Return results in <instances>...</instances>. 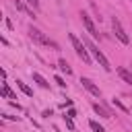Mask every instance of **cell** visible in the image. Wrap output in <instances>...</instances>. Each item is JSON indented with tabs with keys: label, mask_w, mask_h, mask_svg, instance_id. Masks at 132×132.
Instances as JSON below:
<instances>
[{
	"label": "cell",
	"mask_w": 132,
	"mask_h": 132,
	"mask_svg": "<svg viewBox=\"0 0 132 132\" xmlns=\"http://www.w3.org/2000/svg\"><path fill=\"white\" fill-rule=\"evenodd\" d=\"M68 39H70V43H72V47H74V52H76V56L82 60V62H87V64H91V54H89V50H87V45H85V41H80L74 33H68Z\"/></svg>",
	"instance_id": "1"
},
{
	"label": "cell",
	"mask_w": 132,
	"mask_h": 132,
	"mask_svg": "<svg viewBox=\"0 0 132 132\" xmlns=\"http://www.w3.org/2000/svg\"><path fill=\"white\" fill-rule=\"evenodd\" d=\"M82 41H85V45H87L89 54H91V56H93V58L99 62V66H101L103 70H111V66H109V60L103 56V52H101V50H99V47H97V45H95L91 39H82Z\"/></svg>",
	"instance_id": "2"
},
{
	"label": "cell",
	"mask_w": 132,
	"mask_h": 132,
	"mask_svg": "<svg viewBox=\"0 0 132 132\" xmlns=\"http://www.w3.org/2000/svg\"><path fill=\"white\" fill-rule=\"evenodd\" d=\"M29 35H31L33 41H37V43H41V45H47V47H52V50H60V45H58L54 39H50L45 33H41L37 27H31V29H29Z\"/></svg>",
	"instance_id": "3"
},
{
	"label": "cell",
	"mask_w": 132,
	"mask_h": 132,
	"mask_svg": "<svg viewBox=\"0 0 132 132\" xmlns=\"http://www.w3.org/2000/svg\"><path fill=\"white\" fill-rule=\"evenodd\" d=\"M111 27H113L116 37H118L122 43H130V37H128V33L124 31V27H122V23H120V19H118V16H113V19H111Z\"/></svg>",
	"instance_id": "4"
},
{
	"label": "cell",
	"mask_w": 132,
	"mask_h": 132,
	"mask_svg": "<svg viewBox=\"0 0 132 132\" xmlns=\"http://www.w3.org/2000/svg\"><path fill=\"white\" fill-rule=\"evenodd\" d=\"M80 21H82V25H85V29H87V33H89L91 37H99L97 27H95V23L91 21V16H89L87 12H80Z\"/></svg>",
	"instance_id": "5"
},
{
	"label": "cell",
	"mask_w": 132,
	"mask_h": 132,
	"mask_svg": "<svg viewBox=\"0 0 132 132\" xmlns=\"http://www.w3.org/2000/svg\"><path fill=\"white\" fill-rule=\"evenodd\" d=\"M80 82H82V87H85V89H87L91 95H95V97H101V91H99V87H97V85H95L91 78L82 76V78H80Z\"/></svg>",
	"instance_id": "6"
},
{
	"label": "cell",
	"mask_w": 132,
	"mask_h": 132,
	"mask_svg": "<svg viewBox=\"0 0 132 132\" xmlns=\"http://www.w3.org/2000/svg\"><path fill=\"white\" fill-rule=\"evenodd\" d=\"M118 74H120V78H122L124 82H128V85L132 87V72H130L128 68H124V66H120V68H118Z\"/></svg>",
	"instance_id": "7"
},
{
	"label": "cell",
	"mask_w": 132,
	"mask_h": 132,
	"mask_svg": "<svg viewBox=\"0 0 132 132\" xmlns=\"http://www.w3.org/2000/svg\"><path fill=\"white\" fill-rule=\"evenodd\" d=\"M31 76H33V80H35V82H37V85H39L41 89H50V82H47V80H45V78H43V76H41L39 72H33Z\"/></svg>",
	"instance_id": "8"
},
{
	"label": "cell",
	"mask_w": 132,
	"mask_h": 132,
	"mask_svg": "<svg viewBox=\"0 0 132 132\" xmlns=\"http://www.w3.org/2000/svg\"><path fill=\"white\" fill-rule=\"evenodd\" d=\"M14 6H16V10H21V12H27L29 16H33V19H35V10L27 8V6H25V4L21 2V0H14Z\"/></svg>",
	"instance_id": "9"
},
{
	"label": "cell",
	"mask_w": 132,
	"mask_h": 132,
	"mask_svg": "<svg viewBox=\"0 0 132 132\" xmlns=\"http://www.w3.org/2000/svg\"><path fill=\"white\" fill-rule=\"evenodd\" d=\"M93 109H95L101 118H111V111H109V109H105V107H103V105H99V103H93Z\"/></svg>",
	"instance_id": "10"
},
{
	"label": "cell",
	"mask_w": 132,
	"mask_h": 132,
	"mask_svg": "<svg viewBox=\"0 0 132 132\" xmlns=\"http://www.w3.org/2000/svg\"><path fill=\"white\" fill-rule=\"evenodd\" d=\"M2 97H6V99H16V95L10 91L8 82H2Z\"/></svg>",
	"instance_id": "11"
},
{
	"label": "cell",
	"mask_w": 132,
	"mask_h": 132,
	"mask_svg": "<svg viewBox=\"0 0 132 132\" xmlns=\"http://www.w3.org/2000/svg\"><path fill=\"white\" fill-rule=\"evenodd\" d=\"M58 68H60L62 72H66V74H72V68L68 66V62H66L64 58H60V60H58Z\"/></svg>",
	"instance_id": "12"
},
{
	"label": "cell",
	"mask_w": 132,
	"mask_h": 132,
	"mask_svg": "<svg viewBox=\"0 0 132 132\" xmlns=\"http://www.w3.org/2000/svg\"><path fill=\"white\" fill-rule=\"evenodd\" d=\"M16 87H19V89H21V91H23L25 95H29V97L33 95V91H31V89H29V87H27V85H25L23 80H16Z\"/></svg>",
	"instance_id": "13"
},
{
	"label": "cell",
	"mask_w": 132,
	"mask_h": 132,
	"mask_svg": "<svg viewBox=\"0 0 132 132\" xmlns=\"http://www.w3.org/2000/svg\"><path fill=\"white\" fill-rule=\"evenodd\" d=\"M89 126H91V130H93V132H105V130H103V126H99L95 120H91V122H89Z\"/></svg>",
	"instance_id": "14"
},
{
	"label": "cell",
	"mask_w": 132,
	"mask_h": 132,
	"mask_svg": "<svg viewBox=\"0 0 132 132\" xmlns=\"http://www.w3.org/2000/svg\"><path fill=\"white\" fill-rule=\"evenodd\" d=\"M111 103H113V105H116L118 109H122V111H128V107H126V105H124V103H122L120 99H111Z\"/></svg>",
	"instance_id": "15"
},
{
	"label": "cell",
	"mask_w": 132,
	"mask_h": 132,
	"mask_svg": "<svg viewBox=\"0 0 132 132\" xmlns=\"http://www.w3.org/2000/svg\"><path fill=\"white\" fill-rule=\"evenodd\" d=\"M56 82H58L60 87H66V82H64V78H62V76H56Z\"/></svg>",
	"instance_id": "16"
},
{
	"label": "cell",
	"mask_w": 132,
	"mask_h": 132,
	"mask_svg": "<svg viewBox=\"0 0 132 132\" xmlns=\"http://www.w3.org/2000/svg\"><path fill=\"white\" fill-rule=\"evenodd\" d=\"M27 2H29L33 8H37V6H39V2H37V0H27Z\"/></svg>",
	"instance_id": "17"
}]
</instances>
